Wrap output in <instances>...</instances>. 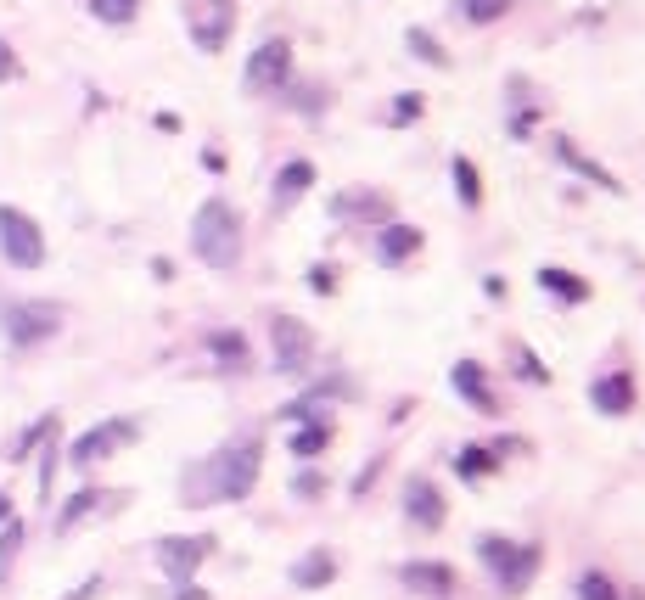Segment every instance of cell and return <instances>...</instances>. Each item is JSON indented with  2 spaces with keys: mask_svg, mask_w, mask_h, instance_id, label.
<instances>
[{
  "mask_svg": "<svg viewBox=\"0 0 645 600\" xmlns=\"http://www.w3.org/2000/svg\"><path fill=\"white\" fill-rule=\"evenodd\" d=\"M258 460H264V432H236L230 443H219L214 455L186 472V500L191 505L247 500L258 483Z\"/></svg>",
  "mask_w": 645,
  "mask_h": 600,
  "instance_id": "1",
  "label": "cell"
},
{
  "mask_svg": "<svg viewBox=\"0 0 645 600\" xmlns=\"http://www.w3.org/2000/svg\"><path fill=\"white\" fill-rule=\"evenodd\" d=\"M191 253L208 270H236L242 264V214L225 197H208L191 219Z\"/></svg>",
  "mask_w": 645,
  "mask_h": 600,
  "instance_id": "2",
  "label": "cell"
},
{
  "mask_svg": "<svg viewBox=\"0 0 645 600\" xmlns=\"http://www.w3.org/2000/svg\"><path fill=\"white\" fill-rule=\"evenodd\" d=\"M477 561L500 578V595L516 600L533 584V572H539V544H516V539H505V533H483V539H477Z\"/></svg>",
  "mask_w": 645,
  "mask_h": 600,
  "instance_id": "3",
  "label": "cell"
},
{
  "mask_svg": "<svg viewBox=\"0 0 645 600\" xmlns=\"http://www.w3.org/2000/svg\"><path fill=\"white\" fill-rule=\"evenodd\" d=\"M0 258L12 270H40L45 264V230L12 202H0Z\"/></svg>",
  "mask_w": 645,
  "mask_h": 600,
  "instance_id": "4",
  "label": "cell"
},
{
  "mask_svg": "<svg viewBox=\"0 0 645 600\" xmlns=\"http://www.w3.org/2000/svg\"><path fill=\"white\" fill-rule=\"evenodd\" d=\"M0 326H6V343L12 348H40L62 331V309L57 303H6Z\"/></svg>",
  "mask_w": 645,
  "mask_h": 600,
  "instance_id": "5",
  "label": "cell"
},
{
  "mask_svg": "<svg viewBox=\"0 0 645 600\" xmlns=\"http://www.w3.org/2000/svg\"><path fill=\"white\" fill-rule=\"evenodd\" d=\"M292 68H298V62H292V40H287V34H270V40L247 57L242 85L253 90V96H270V90H287L292 85Z\"/></svg>",
  "mask_w": 645,
  "mask_h": 600,
  "instance_id": "6",
  "label": "cell"
},
{
  "mask_svg": "<svg viewBox=\"0 0 645 600\" xmlns=\"http://www.w3.org/2000/svg\"><path fill=\"white\" fill-rule=\"evenodd\" d=\"M270 343H275V371L287 376V382H303L309 365H315V331L303 326V320H292V315H275Z\"/></svg>",
  "mask_w": 645,
  "mask_h": 600,
  "instance_id": "7",
  "label": "cell"
},
{
  "mask_svg": "<svg viewBox=\"0 0 645 600\" xmlns=\"http://www.w3.org/2000/svg\"><path fill=\"white\" fill-rule=\"evenodd\" d=\"M135 438H141V421H135V415H113V421H101V427L79 432V438H73V449H68V460H73V466H101L107 455L129 449Z\"/></svg>",
  "mask_w": 645,
  "mask_h": 600,
  "instance_id": "8",
  "label": "cell"
},
{
  "mask_svg": "<svg viewBox=\"0 0 645 600\" xmlns=\"http://www.w3.org/2000/svg\"><path fill=\"white\" fill-rule=\"evenodd\" d=\"M152 550H158L163 578H174V584H191V578H197V567L214 556V533H163Z\"/></svg>",
  "mask_w": 645,
  "mask_h": 600,
  "instance_id": "9",
  "label": "cell"
},
{
  "mask_svg": "<svg viewBox=\"0 0 645 600\" xmlns=\"http://www.w3.org/2000/svg\"><path fill=\"white\" fill-rule=\"evenodd\" d=\"M404 522L421 533H438L449 522V505H444V488L432 483V477H410L404 483Z\"/></svg>",
  "mask_w": 645,
  "mask_h": 600,
  "instance_id": "10",
  "label": "cell"
},
{
  "mask_svg": "<svg viewBox=\"0 0 645 600\" xmlns=\"http://www.w3.org/2000/svg\"><path fill=\"white\" fill-rule=\"evenodd\" d=\"M230 29H236V0H197L191 6V40L202 51H225Z\"/></svg>",
  "mask_w": 645,
  "mask_h": 600,
  "instance_id": "11",
  "label": "cell"
},
{
  "mask_svg": "<svg viewBox=\"0 0 645 600\" xmlns=\"http://www.w3.org/2000/svg\"><path fill=\"white\" fill-rule=\"evenodd\" d=\"M421 225H404V219H387L382 230H376V258L382 264H410V258L421 253Z\"/></svg>",
  "mask_w": 645,
  "mask_h": 600,
  "instance_id": "12",
  "label": "cell"
},
{
  "mask_svg": "<svg viewBox=\"0 0 645 600\" xmlns=\"http://www.w3.org/2000/svg\"><path fill=\"white\" fill-rule=\"evenodd\" d=\"M399 578H404V589H416V595H427V600L455 595V572H449L444 561H404Z\"/></svg>",
  "mask_w": 645,
  "mask_h": 600,
  "instance_id": "13",
  "label": "cell"
},
{
  "mask_svg": "<svg viewBox=\"0 0 645 600\" xmlns=\"http://www.w3.org/2000/svg\"><path fill=\"white\" fill-rule=\"evenodd\" d=\"M449 382H455V393L472 410H483V415H500V404H494V393H488V371L477 365V359H455V371H449Z\"/></svg>",
  "mask_w": 645,
  "mask_h": 600,
  "instance_id": "14",
  "label": "cell"
},
{
  "mask_svg": "<svg viewBox=\"0 0 645 600\" xmlns=\"http://www.w3.org/2000/svg\"><path fill=\"white\" fill-rule=\"evenodd\" d=\"M589 404L601 415H629L634 410V376L629 371H612V376H595V387H589Z\"/></svg>",
  "mask_w": 645,
  "mask_h": 600,
  "instance_id": "15",
  "label": "cell"
},
{
  "mask_svg": "<svg viewBox=\"0 0 645 600\" xmlns=\"http://www.w3.org/2000/svg\"><path fill=\"white\" fill-rule=\"evenodd\" d=\"M556 163H561V169H573V174H584L589 186H601V191H612V197H623V180H617L612 169H601L589 152H578L573 141H556Z\"/></svg>",
  "mask_w": 645,
  "mask_h": 600,
  "instance_id": "16",
  "label": "cell"
},
{
  "mask_svg": "<svg viewBox=\"0 0 645 600\" xmlns=\"http://www.w3.org/2000/svg\"><path fill=\"white\" fill-rule=\"evenodd\" d=\"M337 567H343V561H337V550L315 544L309 556H298V561H292V584H298V589H326L331 578H337Z\"/></svg>",
  "mask_w": 645,
  "mask_h": 600,
  "instance_id": "17",
  "label": "cell"
},
{
  "mask_svg": "<svg viewBox=\"0 0 645 600\" xmlns=\"http://www.w3.org/2000/svg\"><path fill=\"white\" fill-rule=\"evenodd\" d=\"M208 359H214L225 376H242L253 354H247V337H242V331L225 326V331H208Z\"/></svg>",
  "mask_w": 645,
  "mask_h": 600,
  "instance_id": "18",
  "label": "cell"
},
{
  "mask_svg": "<svg viewBox=\"0 0 645 600\" xmlns=\"http://www.w3.org/2000/svg\"><path fill=\"white\" fill-rule=\"evenodd\" d=\"M309 186H315V163H309V158L281 163V174H275V214H287V208H292V202H298Z\"/></svg>",
  "mask_w": 645,
  "mask_h": 600,
  "instance_id": "19",
  "label": "cell"
},
{
  "mask_svg": "<svg viewBox=\"0 0 645 600\" xmlns=\"http://www.w3.org/2000/svg\"><path fill=\"white\" fill-rule=\"evenodd\" d=\"M539 286H545L550 298H567V303H589V292H595V286H589L578 270H556V264H545V270H539Z\"/></svg>",
  "mask_w": 645,
  "mask_h": 600,
  "instance_id": "20",
  "label": "cell"
},
{
  "mask_svg": "<svg viewBox=\"0 0 645 600\" xmlns=\"http://www.w3.org/2000/svg\"><path fill=\"white\" fill-rule=\"evenodd\" d=\"M494 472H500V455L483 449V443H466V449L455 455V477H460V483H483V477H494Z\"/></svg>",
  "mask_w": 645,
  "mask_h": 600,
  "instance_id": "21",
  "label": "cell"
},
{
  "mask_svg": "<svg viewBox=\"0 0 645 600\" xmlns=\"http://www.w3.org/2000/svg\"><path fill=\"white\" fill-rule=\"evenodd\" d=\"M326 443H331V415H320V421H303V427L292 432V460H315Z\"/></svg>",
  "mask_w": 645,
  "mask_h": 600,
  "instance_id": "22",
  "label": "cell"
},
{
  "mask_svg": "<svg viewBox=\"0 0 645 600\" xmlns=\"http://www.w3.org/2000/svg\"><path fill=\"white\" fill-rule=\"evenodd\" d=\"M96 505H107V494H101V488H79V494H73V500L62 505V516H57V533H73V528H79V522H85L90 511H96Z\"/></svg>",
  "mask_w": 645,
  "mask_h": 600,
  "instance_id": "23",
  "label": "cell"
},
{
  "mask_svg": "<svg viewBox=\"0 0 645 600\" xmlns=\"http://www.w3.org/2000/svg\"><path fill=\"white\" fill-rule=\"evenodd\" d=\"M455 197H460V208H483V174H477V163L472 158H455Z\"/></svg>",
  "mask_w": 645,
  "mask_h": 600,
  "instance_id": "24",
  "label": "cell"
},
{
  "mask_svg": "<svg viewBox=\"0 0 645 600\" xmlns=\"http://www.w3.org/2000/svg\"><path fill=\"white\" fill-rule=\"evenodd\" d=\"M516 12V0H460V17L472 23V29H488V23H500V17Z\"/></svg>",
  "mask_w": 645,
  "mask_h": 600,
  "instance_id": "25",
  "label": "cell"
},
{
  "mask_svg": "<svg viewBox=\"0 0 645 600\" xmlns=\"http://www.w3.org/2000/svg\"><path fill=\"white\" fill-rule=\"evenodd\" d=\"M135 12H141V0H90V17H96V23H107V29L135 23Z\"/></svg>",
  "mask_w": 645,
  "mask_h": 600,
  "instance_id": "26",
  "label": "cell"
},
{
  "mask_svg": "<svg viewBox=\"0 0 645 600\" xmlns=\"http://www.w3.org/2000/svg\"><path fill=\"white\" fill-rule=\"evenodd\" d=\"M573 595H578V600H623V589H617L612 578H606V572H595V567H589V572H578Z\"/></svg>",
  "mask_w": 645,
  "mask_h": 600,
  "instance_id": "27",
  "label": "cell"
},
{
  "mask_svg": "<svg viewBox=\"0 0 645 600\" xmlns=\"http://www.w3.org/2000/svg\"><path fill=\"white\" fill-rule=\"evenodd\" d=\"M17 550H23V522H17V516H6V522H0V584L12 578Z\"/></svg>",
  "mask_w": 645,
  "mask_h": 600,
  "instance_id": "28",
  "label": "cell"
},
{
  "mask_svg": "<svg viewBox=\"0 0 645 600\" xmlns=\"http://www.w3.org/2000/svg\"><path fill=\"white\" fill-rule=\"evenodd\" d=\"M404 45H410V51H416V57L427 62V68H449V51H444V40H432L427 29H410V34H404Z\"/></svg>",
  "mask_w": 645,
  "mask_h": 600,
  "instance_id": "29",
  "label": "cell"
},
{
  "mask_svg": "<svg viewBox=\"0 0 645 600\" xmlns=\"http://www.w3.org/2000/svg\"><path fill=\"white\" fill-rule=\"evenodd\" d=\"M51 432H57V415H40V421H34V427H29V432H23V438L12 443V460H29L34 449H40V443L51 438Z\"/></svg>",
  "mask_w": 645,
  "mask_h": 600,
  "instance_id": "30",
  "label": "cell"
},
{
  "mask_svg": "<svg viewBox=\"0 0 645 600\" xmlns=\"http://www.w3.org/2000/svg\"><path fill=\"white\" fill-rule=\"evenodd\" d=\"M45 455H40V500H51V483H57V460H62V443H57V432L40 443Z\"/></svg>",
  "mask_w": 645,
  "mask_h": 600,
  "instance_id": "31",
  "label": "cell"
},
{
  "mask_svg": "<svg viewBox=\"0 0 645 600\" xmlns=\"http://www.w3.org/2000/svg\"><path fill=\"white\" fill-rule=\"evenodd\" d=\"M421 113H427V101H421L416 90H404V96H393V124H416Z\"/></svg>",
  "mask_w": 645,
  "mask_h": 600,
  "instance_id": "32",
  "label": "cell"
},
{
  "mask_svg": "<svg viewBox=\"0 0 645 600\" xmlns=\"http://www.w3.org/2000/svg\"><path fill=\"white\" fill-rule=\"evenodd\" d=\"M516 371L528 376L533 387H545V382H550V371H545V365H539V359H533V348H516Z\"/></svg>",
  "mask_w": 645,
  "mask_h": 600,
  "instance_id": "33",
  "label": "cell"
},
{
  "mask_svg": "<svg viewBox=\"0 0 645 600\" xmlns=\"http://www.w3.org/2000/svg\"><path fill=\"white\" fill-rule=\"evenodd\" d=\"M12 79H23V62H17L12 45L0 40V85H12Z\"/></svg>",
  "mask_w": 645,
  "mask_h": 600,
  "instance_id": "34",
  "label": "cell"
},
{
  "mask_svg": "<svg viewBox=\"0 0 645 600\" xmlns=\"http://www.w3.org/2000/svg\"><path fill=\"white\" fill-rule=\"evenodd\" d=\"M309 286H315L320 298H326V292H337V286H331V270H326V264H315V270H309Z\"/></svg>",
  "mask_w": 645,
  "mask_h": 600,
  "instance_id": "35",
  "label": "cell"
},
{
  "mask_svg": "<svg viewBox=\"0 0 645 600\" xmlns=\"http://www.w3.org/2000/svg\"><path fill=\"white\" fill-rule=\"evenodd\" d=\"M180 600H208V589H197V584H180Z\"/></svg>",
  "mask_w": 645,
  "mask_h": 600,
  "instance_id": "36",
  "label": "cell"
},
{
  "mask_svg": "<svg viewBox=\"0 0 645 600\" xmlns=\"http://www.w3.org/2000/svg\"><path fill=\"white\" fill-rule=\"evenodd\" d=\"M6 516H12V500H6V494H0V522H6Z\"/></svg>",
  "mask_w": 645,
  "mask_h": 600,
  "instance_id": "37",
  "label": "cell"
},
{
  "mask_svg": "<svg viewBox=\"0 0 645 600\" xmlns=\"http://www.w3.org/2000/svg\"><path fill=\"white\" fill-rule=\"evenodd\" d=\"M629 600H645V589H634V595H629Z\"/></svg>",
  "mask_w": 645,
  "mask_h": 600,
  "instance_id": "38",
  "label": "cell"
}]
</instances>
